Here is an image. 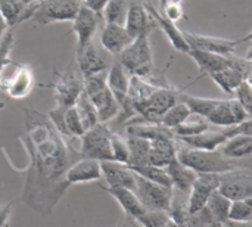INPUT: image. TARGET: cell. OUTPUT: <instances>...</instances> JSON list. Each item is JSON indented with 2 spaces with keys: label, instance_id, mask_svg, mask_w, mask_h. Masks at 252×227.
I'll return each instance as SVG.
<instances>
[{
  "label": "cell",
  "instance_id": "1",
  "mask_svg": "<svg viewBox=\"0 0 252 227\" xmlns=\"http://www.w3.org/2000/svg\"><path fill=\"white\" fill-rule=\"evenodd\" d=\"M24 145L30 158L27 167L22 202L37 214L47 217L71 186L66 171L81 158L72 140L62 136L50 123L47 114L32 106L24 108Z\"/></svg>",
  "mask_w": 252,
  "mask_h": 227
},
{
  "label": "cell",
  "instance_id": "2",
  "mask_svg": "<svg viewBox=\"0 0 252 227\" xmlns=\"http://www.w3.org/2000/svg\"><path fill=\"white\" fill-rule=\"evenodd\" d=\"M176 158L193 170L196 174H229L239 170V165L233 160L226 158L219 149L217 151H202L193 148H180L177 146Z\"/></svg>",
  "mask_w": 252,
  "mask_h": 227
},
{
  "label": "cell",
  "instance_id": "3",
  "mask_svg": "<svg viewBox=\"0 0 252 227\" xmlns=\"http://www.w3.org/2000/svg\"><path fill=\"white\" fill-rule=\"evenodd\" d=\"M106 74L108 72H102L84 78V93L93 103L100 124H106L121 112L117 99L108 89Z\"/></svg>",
  "mask_w": 252,
  "mask_h": 227
},
{
  "label": "cell",
  "instance_id": "4",
  "mask_svg": "<svg viewBox=\"0 0 252 227\" xmlns=\"http://www.w3.org/2000/svg\"><path fill=\"white\" fill-rule=\"evenodd\" d=\"M117 59L130 75L140 78L151 77L154 74V58L149 35L134 38L131 44L117 56Z\"/></svg>",
  "mask_w": 252,
  "mask_h": 227
},
{
  "label": "cell",
  "instance_id": "5",
  "mask_svg": "<svg viewBox=\"0 0 252 227\" xmlns=\"http://www.w3.org/2000/svg\"><path fill=\"white\" fill-rule=\"evenodd\" d=\"M81 4V0H41L31 4L28 21L38 25L74 21Z\"/></svg>",
  "mask_w": 252,
  "mask_h": 227
},
{
  "label": "cell",
  "instance_id": "6",
  "mask_svg": "<svg viewBox=\"0 0 252 227\" xmlns=\"http://www.w3.org/2000/svg\"><path fill=\"white\" fill-rule=\"evenodd\" d=\"M180 93L182 92L173 86L158 87L146 102L134 106V114L148 124H159L162 115L180 102Z\"/></svg>",
  "mask_w": 252,
  "mask_h": 227
},
{
  "label": "cell",
  "instance_id": "7",
  "mask_svg": "<svg viewBox=\"0 0 252 227\" xmlns=\"http://www.w3.org/2000/svg\"><path fill=\"white\" fill-rule=\"evenodd\" d=\"M58 80L53 84H49V87L53 89L56 106L68 109L74 106L78 100V97L84 92V78L78 72L75 64L69 65L63 72H56Z\"/></svg>",
  "mask_w": 252,
  "mask_h": 227
},
{
  "label": "cell",
  "instance_id": "8",
  "mask_svg": "<svg viewBox=\"0 0 252 227\" xmlns=\"http://www.w3.org/2000/svg\"><path fill=\"white\" fill-rule=\"evenodd\" d=\"M80 154L84 158L96 160L99 162L112 161V131L106 124H97L87 130L81 137Z\"/></svg>",
  "mask_w": 252,
  "mask_h": 227
},
{
  "label": "cell",
  "instance_id": "9",
  "mask_svg": "<svg viewBox=\"0 0 252 227\" xmlns=\"http://www.w3.org/2000/svg\"><path fill=\"white\" fill-rule=\"evenodd\" d=\"M114 56L109 55L100 43H96L94 40L87 44L83 50L75 52V66L83 78L108 72L114 62Z\"/></svg>",
  "mask_w": 252,
  "mask_h": 227
},
{
  "label": "cell",
  "instance_id": "10",
  "mask_svg": "<svg viewBox=\"0 0 252 227\" xmlns=\"http://www.w3.org/2000/svg\"><path fill=\"white\" fill-rule=\"evenodd\" d=\"M145 210L148 211H170L173 202V189L152 183L136 174V186L133 191Z\"/></svg>",
  "mask_w": 252,
  "mask_h": 227
},
{
  "label": "cell",
  "instance_id": "11",
  "mask_svg": "<svg viewBox=\"0 0 252 227\" xmlns=\"http://www.w3.org/2000/svg\"><path fill=\"white\" fill-rule=\"evenodd\" d=\"M130 78H131V75L124 69V66L115 58L111 68L108 69L106 84L120 105V109L123 112V120H130V118L136 117V114L131 108L130 99H128Z\"/></svg>",
  "mask_w": 252,
  "mask_h": 227
},
{
  "label": "cell",
  "instance_id": "12",
  "mask_svg": "<svg viewBox=\"0 0 252 227\" xmlns=\"http://www.w3.org/2000/svg\"><path fill=\"white\" fill-rule=\"evenodd\" d=\"M35 78L34 71L27 64L13 62V71L9 77L0 78V90L6 93L10 99H24L34 89Z\"/></svg>",
  "mask_w": 252,
  "mask_h": 227
},
{
  "label": "cell",
  "instance_id": "13",
  "mask_svg": "<svg viewBox=\"0 0 252 227\" xmlns=\"http://www.w3.org/2000/svg\"><path fill=\"white\" fill-rule=\"evenodd\" d=\"M103 16L97 15L96 12L90 10L84 4H81L75 19L72 21V32L77 37V47L75 52L83 50L87 44H90L96 34L103 27Z\"/></svg>",
  "mask_w": 252,
  "mask_h": 227
},
{
  "label": "cell",
  "instance_id": "14",
  "mask_svg": "<svg viewBox=\"0 0 252 227\" xmlns=\"http://www.w3.org/2000/svg\"><path fill=\"white\" fill-rule=\"evenodd\" d=\"M220 183H221L220 174H198L196 180L190 188L189 198H188L189 214L199 213L207 205L213 194L219 191Z\"/></svg>",
  "mask_w": 252,
  "mask_h": 227
},
{
  "label": "cell",
  "instance_id": "15",
  "mask_svg": "<svg viewBox=\"0 0 252 227\" xmlns=\"http://www.w3.org/2000/svg\"><path fill=\"white\" fill-rule=\"evenodd\" d=\"M250 118V114L244 109L238 99H220L214 111L207 121L217 127H235Z\"/></svg>",
  "mask_w": 252,
  "mask_h": 227
},
{
  "label": "cell",
  "instance_id": "16",
  "mask_svg": "<svg viewBox=\"0 0 252 227\" xmlns=\"http://www.w3.org/2000/svg\"><path fill=\"white\" fill-rule=\"evenodd\" d=\"M219 192L232 202L252 198V174L236 170L221 176Z\"/></svg>",
  "mask_w": 252,
  "mask_h": 227
},
{
  "label": "cell",
  "instance_id": "17",
  "mask_svg": "<svg viewBox=\"0 0 252 227\" xmlns=\"http://www.w3.org/2000/svg\"><path fill=\"white\" fill-rule=\"evenodd\" d=\"M185 38L190 47V50H202L208 53H216V55H232L236 46L239 44L238 40H230V38H223V37H213V35H202V34H195V32H188L185 31Z\"/></svg>",
  "mask_w": 252,
  "mask_h": 227
},
{
  "label": "cell",
  "instance_id": "18",
  "mask_svg": "<svg viewBox=\"0 0 252 227\" xmlns=\"http://www.w3.org/2000/svg\"><path fill=\"white\" fill-rule=\"evenodd\" d=\"M134 38L127 32L124 25L117 24H103L99 31V43L100 46L112 56H118L127 46L131 44Z\"/></svg>",
  "mask_w": 252,
  "mask_h": 227
},
{
  "label": "cell",
  "instance_id": "19",
  "mask_svg": "<svg viewBox=\"0 0 252 227\" xmlns=\"http://www.w3.org/2000/svg\"><path fill=\"white\" fill-rule=\"evenodd\" d=\"M124 27L127 32L131 35V38H137L140 35H149L154 27L157 25L148 13L143 1H131Z\"/></svg>",
  "mask_w": 252,
  "mask_h": 227
},
{
  "label": "cell",
  "instance_id": "20",
  "mask_svg": "<svg viewBox=\"0 0 252 227\" xmlns=\"http://www.w3.org/2000/svg\"><path fill=\"white\" fill-rule=\"evenodd\" d=\"M143 4H145L148 13L151 15V18L154 19L155 25L161 28V31L165 34V37L168 38V41L171 43V46H173L177 52L189 55L190 47H189V44H188V41H186V38H185V32L176 25V22H171L170 19H167V18H165L162 13H159L152 4H149V3H143Z\"/></svg>",
  "mask_w": 252,
  "mask_h": 227
},
{
  "label": "cell",
  "instance_id": "21",
  "mask_svg": "<svg viewBox=\"0 0 252 227\" xmlns=\"http://www.w3.org/2000/svg\"><path fill=\"white\" fill-rule=\"evenodd\" d=\"M233 127H226L221 130H207L198 136L192 137H183L180 139L186 146L193 149H202V151H217L220 149L229 139H232Z\"/></svg>",
  "mask_w": 252,
  "mask_h": 227
},
{
  "label": "cell",
  "instance_id": "22",
  "mask_svg": "<svg viewBox=\"0 0 252 227\" xmlns=\"http://www.w3.org/2000/svg\"><path fill=\"white\" fill-rule=\"evenodd\" d=\"M102 177L106 182L108 188H126L134 191L136 186V174L126 165L114 161L100 162Z\"/></svg>",
  "mask_w": 252,
  "mask_h": 227
},
{
  "label": "cell",
  "instance_id": "23",
  "mask_svg": "<svg viewBox=\"0 0 252 227\" xmlns=\"http://www.w3.org/2000/svg\"><path fill=\"white\" fill-rule=\"evenodd\" d=\"M100 179H102L100 162L84 157L77 160L66 171V182L69 185L90 183V182H97Z\"/></svg>",
  "mask_w": 252,
  "mask_h": 227
},
{
  "label": "cell",
  "instance_id": "24",
  "mask_svg": "<svg viewBox=\"0 0 252 227\" xmlns=\"http://www.w3.org/2000/svg\"><path fill=\"white\" fill-rule=\"evenodd\" d=\"M102 189L105 192H108L123 208L126 217H131L134 220H139L145 213V207L142 205V202L139 201L137 195L131 191V189H126V188H108V186H102Z\"/></svg>",
  "mask_w": 252,
  "mask_h": 227
},
{
  "label": "cell",
  "instance_id": "25",
  "mask_svg": "<svg viewBox=\"0 0 252 227\" xmlns=\"http://www.w3.org/2000/svg\"><path fill=\"white\" fill-rule=\"evenodd\" d=\"M189 56L196 62V65L199 66V71L204 75H211L214 72H219L227 66L232 65V59L230 55L223 56V55H216V53H208V52H202V50H190Z\"/></svg>",
  "mask_w": 252,
  "mask_h": 227
},
{
  "label": "cell",
  "instance_id": "26",
  "mask_svg": "<svg viewBox=\"0 0 252 227\" xmlns=\"http://www.w3.org/2000/svg\"><path fill=\"white\" fill-rule=\"evenodd\" d=\"M165 171L170 176L173 188L179 189L180 192H186V194L190 192V188L198 177V174L193 170H190L189 167L182 164L177 158L165 167Z\"/></svg>",
  "mask_w": 252,
  "mask_h": 227
},
{
  "label": "cell",
  "instance_id": "27",
  "mask_svg": "<svg viewBox=\"0 0 252 227\" xmlns=\"http://www.w3.org/2000/svg\"><path fill=\"white\" fill-rule=\"evenodd\" d=\"M230 205H232V201H229L226 196H223L219 191L213 194V196L204 207L207 216L211 220L213 227H224L226 222L229 220Z\"/></svg>",
  "mask_w": 252,
  "mask_h": 227
},
{
  "label": "cell",
  "instance_id": "28",
  "mask_svg": "<svg viewBox=\"0 0 252 227\" xmlns=\"http://www.w3.org/2000/svg\"><path fill=\"white\" fill-rule=\"evenodd\" d=\"M31 4H25L22 0H0V13L7 28H15L18 24L30 19Z\"/></svg>",
  "mask_w": 252,
  "mask_h": 227
},
{
  "label": "cell",
  "instance_id": "29",
  "mask_svg": "<svg viewBox=\"0 0 252 227\" xmlns=\"http://www.w3.org/2000/svg\"><path fill=\"white\" fill-rule=\"evenodd\" d=\"M219 151L229 160L252 157V136H244V134L233 136Z\"/></svg>",
  "mask_w": 252,
  "mask_h": 227
},
{
  "label": "cell",
  "instance_id": "30",
  "mask_svg": "<svg viewBox=\"0 0 252 227\" xmlns=\"http://www.w3.org/2000/svg\"><path fill=\"white\" fill-rule=\"evenodd\" d=\"M210 77L227 95L235 93L238 90V87L245 81L244 75L236 68H233L232 65L227 66V68H224V69H221V71H219V72L211 74Z\"/></svg>",
  "mask_w": 252,
  "mask_h": 227
},
{
  "label": "cell",
  "instance_id": "31",
  "mask_svg": "<svg viewBox=\"0 0 252 227\" xmlns=\"http://www.w3.org/2000/svg\"><path fill=\"white\" fill-rule=\"evenodd\" d=\"M127 145L130 151V161L127 167H140L148 164V157H149V149H151V142L142 137L136 136H127Z\"/></svg>",
  "mask_w": 252,
  "mask_h": 227
},
{
  "label": "cell",
  "instance_id": "32",
  "mask_svg": "<svg viewBox=\"0 0 252 227\" xmlns=\"http://www.w3.org/2000/svg\"><path fill=\"white\" fill-rule=\"evenodd\" d=\"M180 100L188 105L190 112L193 115H199L204 118H208L210 114L214 111L220 99H207V97H199V96H192L188 93H180Z\"/></svg>",
  "mask_w": 252,
  "mask_h": 227
},
{
  "label": "cell",
  "instance_id": "33",
  "mask_svg": "<svg viewBox=\"0 0 252 227\" xmlns=\"http://www.w3.org/2000/svg\"><path fill=\"white\" fill-rule=\"evenodd\" d=\"M208 129H210V123L207 121V118L192 114L183 124H180L179 127H176L173 130V134H174V137L183 139V137L198 136V134L207 131Z\"/></svg>",
  "mask_w": 252,
  "mask_h": 227
},
{
  "label": "cell",
  "instance_id": "34",
  "mask_svg": "<svg viewBox=\"0 0 252 227\" xmlns=\"http://www.w3.org/2000/svg\"><path fill=\"white\" fill-rule=\"evenodd\" d=\"M134 174L152 182V183H157V185H161V186H165V188H170L173 189V183L170 180V176L167 174L165 168H159V167H155V165H140V167H128Z\"/></svg>",
  "mask_w": 252,
  "mask_h": 227
},
{
  "label": "cell",
  "instance_id": "35",
  "mask_svg": "<svg viewBox=\"0 0 252 227\" xmlns=\"http://www.w3.org/2000/svg\"><path fill=\"white\" fill-rule=\"evenodd\" d=\"M128 0H109V3L106 4L102 16H103V22L105 24H117V25H124L126 24V18H127V12L130 7Z\"/></svg>",
  "mask_w": 252,
  "mask_h": 227
},
{
  "label": "cell",
  "instance_id": "36",
  "mask_svg": "<svg viewBox=\"0 0 252 227\" xmlns=\"http://www.w3.org/2000/svg\"><path fill=\"white\" fill-rule=\"evenodd\" d=\"M190 115H192V112H190V109L188 108V105L183 103V102L180 100V102H177L173 108H170V109L162 115L159 124H161L162 127H165V129H168V130L173 131L176 127H179L180 124H183Z\"/></svg>",
  "mask_w": 252,
  "mask_h": 227
},
{
  "label": "cell",
  "instance_id": "37",
  "mask_svg": "<svg viewBox=\"0 0 252 227\" xmlns=\"http://www.w3.org/2000/svg\"><path fill=\"white\" fill-rule=\"evenodd\" d=\"M80 118H81V123L84 126V130H90L93 129L94 126L99 124V118H97V112L93 106V103L90 102V99L86 96V93L83 92V95L78 97L77 103L74 105Z\"/></svg>",
  "mask_w": 252,
  "mask_h": 227
},
{
  "label": "cell",
  "instance_id": "38",
  "mask_svg": "<svg viewBox=\"0 0 252 227\" xmlns=\"http://www.w3.org/2000/svg\"><path fill=\"white\" fill-rule=\"evenodd\" d=\"M63 123H65V136L71 140L74 139H80L86 130H84V126L81 123V118L75 109V106H71L65 111V118H63Z\"/></svg>",
  "mask_w": 252,
  "mask_h": 227
},
{
  "label": "cell",
  "instance_id": "39",
  "mask_svg": "<svg viewBox=\"0 0 252 227\" xmlns=\"http://www.w3.org/2000/svg\"><path fill=\"white\" fill-rule=\"evenodd\" d=\"M229 220L238 223L252 222V198L233 201L229 211Z\"/></svg>",
  "mask_w": 252,
  "mask_h": 227
},
{
  "label": "cell",
  "instance_id": "40",
  "mask_svg": "<svg viewBox=\"0 0 252 227\" xmlns=\"http://www.w3.org/2000/svg\"><path fill=\"white\" fill-rule=\"evenodd\" d=\"M112 161L114 162H120V164H128L130 161V151H128V145L127 140L115 133H112Z\"/></svg>",
  "mask_w": 252,
  "mask_h": 227
},
{
  "label": "cell",
  "instance_id": "41",
  "mask_svg": "<svg viewBox=\"0 0 252 227\" xmlns=\"http://www.w3.org/2000/svg\"><path fill=\"white\" fill-rule=\"evenodd\" d=\"M171 217L167 211H148L137 220L142 227H167Z\"/></svg>",
  "mask_w": 252,
  "mask_h": 227
},
{
  "label": "cell",
  "instance_id": "42",
  "mask_svg": "<svg viewBox=\"0 0 252 227\" xmlns=\"http://www.w3.org/2000/svg\"><path fill=\"white\" fill-rule=\"evenodd\" d=\"M236 93V99L239 100V103L244 106V109L251 115L252 114V90L251 87L244 81L239 87H238V90L235 92Z\"/></svg>",
  "mask_w": 252,
  "mask_h": 227
},
{
  "label": "cell",
  "instance_id": "43",
  "mask_svg": "<svg viewBox=\"0 0 252 227\" xmlns=\"http://www.w3.org/2000/svg\"><path fill=\"white\" fill-rule=\"evenodd\" d=\"M162 10H164V16L167 19H170L171 22H177V21H180L185 16V9H183V4H180V3H171V1H168L164 6Z\"/></svg>",
  "mask_w": 252,
  "mask_h": 227
},
{
  "label": "cell",
  "instance_id": "44",
  "mask_svg": "<svg viewBox=\"0 0 252 227\" xmlns=\"http://www.w3.org/2000/svg\"><path fill=\"white\" fill-rule=\"evenodd\" d=\"M81 1H83V4L86 7H89L90 10L96 12L97 15H102L105 7H106V4L109 3V0H81Z\"/></svg>",
  "mask_w": 252,
  "mask_h": 227
},
{
  "label": "cell",
  "instance_id": "45",
  "mask_svg": "<svg viewBox=\"0 0 252 227\" xmlns=\"http://www.w3.org/2000/svg\"><path fill=\"white\" fill-rule=\"evenodd\" d=\"M233 134L238 136V134H244V136H252V118L245 120L244 123L238 124L233 127Z\"/></svg>",
  "mask_w": 252,
  "mask_h": 227
},
{
  "label": "cell",
  "instance_id": "46",
  "mask_svg": "<svg viewBox=\"0 0 252 227\" xmlns=\"http://www.w3.org/2000/svg\"><path fill=\"white\" fill-rule=\"evenodd\" d=\"M10 214H12V204H7L4 207H0V227L9 226Z\"/></svg>",
  "mask_w": 252,
  "mask_h": 227
},
{
  "label": "cell",
  "instance_id": "47",
  "mask_svg": "<svg viewBox=\"0 0 252 227\" xmlns=\"http://www.w3.org/2000/svg\"><path fill=\"white\" fill-rule=\"evenodd\" d=\"M118 227H142V226H140V223H139L137 220H134V219H131V217H126V219L120 223V226Z\"/></svg>",
  "mask_w": 252,
  "mask_h": 227
},
{
  "label": "cell",
  "instance_id": "48",
  "mask_svg": "<svg viewBox=\"0 0 252 227\" xmlns=\"http://www.w3.org/2000/svg\"><path fill=\"white\" fill-rule=\"evenodd\" d=\"M224 227H252V222H245V223H238V222H230L227 220Z\"/></svg>",
  "mask_w": 252,
  "mask_h": 227
},
{
  "label": "cell",
  "instance_id": "49",
  "mask_svg": "<svg viewBox=\"0 0 252 227\" xmlns=\"http://www.w3.org/2000/svg\"><path fill=\"white\" fill-rule=\"evenodd\" d=\"M6 31H7V25H6V22H4V19H3V16L0 13V40L6 34Z\"/></svg>",
  "mask_w": 252,
  "mask_h": 227
},
{
  "label": "cell",
  "instance_id": "50",
  "mask_svg": "<svg viewBox=\"0 0 252 227\" xmlns=\"http://www.w3.org/2000/svg\"><path fill=\"white\" fill-rule=\"evenodd\" d=\"M245 59H247L248 62H252V40L250 41L248 50H247V53H245Z\"/></svg>",
  "mask_w": 252,
  "mask_h": 227
},
{
  "label": "cell",
  "instance_id": "51",
  "mask_svg": "<svg viewBox=\"0 0 252 227\" xmlns=\"http://www.w3.org/2000/svg\"><path fill=\"white\" fill-rule=\"evenodd\" d=\"M251 40H252V31H251V32H248V34H247L245 37L239 38V40H238V43L241 44V43H247V41H251Z\"/></svg>",
  "mask_w": 252,
  "mask_h": 227
},
{
  "label": "cell",
  "instance_id": "52",
  "mask_svg": "<svg viewBox=\"0 0 252 227\" xmlns=\"http://www.w3.org/2000/svg\"><path fill=\"white\" fill-rule=\"evenodd\" d=\"M241 167H244V170L252 171V158H251V160H248L247 162H244V165H241Z\"/></svg>",
  "mask_w": 252,
  "mask_h": 227
},
{
  "label": "cell",
  "instance_id": "53",
  "mask_svg": "<svg viewBox=\"0 0 252 227\" xmlns=\"http://www.w3.org/2000/svg\"><path fill=\"white\" fill-rule=\"evenodd\" d=\"M25 4H34V3H37V1H41V0H22Z\"/></svg>",
  "mask_w": 252,
  "mask_h": 227
},
{
  "label": "cell",
  "instance_id": "54",
  "mask_svg": "<svg viewBox=\"0 0 252 227\" xmlns=\"http://www.w3.org/2000/svg\"><path fill=\"white\" fill-rule=\"evenodd\" d=\"M168 1H171V3H180V4H183V1H185V0H168ZM168 1H167V3H168Z\"/></svg>",
  "mask_w": 252,
  "mask_h": 227
}]
</instances>
